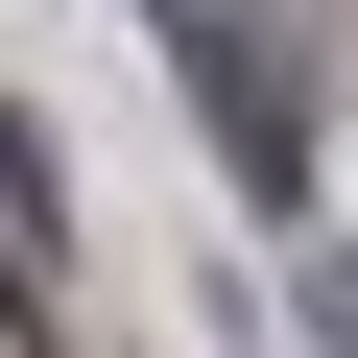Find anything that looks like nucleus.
I'll return each instance as SVG.
<instances>
[{"label": "nucleus", "instance_id": "1", "mask_svg": "<svg viewBox=\"0 0 358 358\" xmlns=\"http://www.w3.org/2000/svg\"><path fill=\"white\" fill-rule=\"evenodd\" d=\"M143 48L192 72V120H215V167H239V215H263V239H334V215H310V96H287V24H263V0H143Z\"/></svg>", "mask_w": 358, "mask_h": 358}, {"label": "nucleus", "instance_id": "2", "mask_svg": "<svg viewBox=\"0 0 358 358\" xmlns=\"http://www.w3.org/2000/svg\"><path fill=\"white\" fill-rule=\"evenodd\" d=\"M287 310H310V334L358 358V239H310V263H287Z\"/></svg>", "mask_w": 358, "mask_h": 358}]
</instances>
